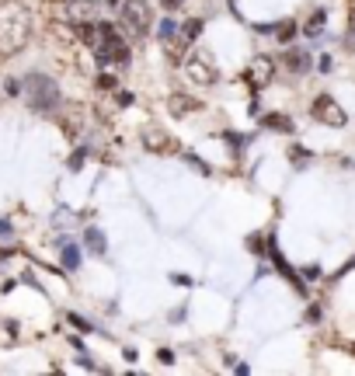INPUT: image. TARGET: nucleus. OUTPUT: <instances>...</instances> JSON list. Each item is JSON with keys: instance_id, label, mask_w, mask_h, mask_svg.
I'll list each match as a JSON object with an SVG mask.
<instances>
[{"instance_id": "obj_1", "label": "nucleus", "mask_w": 355, "mask_h": 376, "mask_svg": "<svg viewBox=\"0 0 355 376\" xmlns=\"http://www.w3.org/2000/svg\"><path fill=\"white\" fill-rule=\"evenodd\" d=\"M32 39V11L22 0H0V56H18Z\"/></svg>"}, {"instance_id": "obj_2", "label": "nucleus", "mask_w": 355, "mask_h": 376, "mask_svg": "<svg viewBox=\"0 0 355 376\" xmlns=\"http://www.w3.org/2000/svg\"><path fill=\"white\" fill-rule=\"evenodd\" d=\"M181 70H185V77H188L192 84H199V88H213L216 77H220L216 60H213V53H206V49H192V53L181 60Z\"/></svg>"}, {"instance_id": "obj_3", "label": "nucleus", "mask_w": 355, "mask_h": 376, "mask_svg": "<svg viewBox=\"0 0 355 376\" xmlns=\"http://www.w3.org/2000/svg\"><path fill=\"white\" fill-rule=\"evenodd\" d=\"M25 98H28V105H32L35 112H53V108L60 105V88L53 84V77L32 74V77L25 81Z\"/></svg>"}, {"instance_id": "obj_4", "label": "nucleus", "mask_w": 355, "mask_h": 376, "mask_svg": "<svg viewBox=\"0 0 355 376\" xmlns=\"http://www.w3.org/2000/svg\"><path fill=\"white\" fill-rule=\"evenodd\" d=\"M119 22L126 25V32H129V35L143 39V35H150L154 11H150L147 0H122V4H119Z\"/></svg>"}, {"instance_id": "obj_5", "label": "nucleus", "mask_w": 355, "mask_h": 376, "mask_svg": "<svg viewBox=\"0 0 355 376\" xmlns=\"http://www.w3.org/2000/svg\"><path fill=\"white\" fill-rule=\"evenodd\" d=\"M60 15H63L67 25L81 28V25L101 22V4H98V0H63V4H60Z\"/></svg>"}, {"instance_id": "obj_6", "label": "nucleus", "mask_w": 355, "mask_h": 376, "mask_svg": "<svg viewBox=\"0 0 355 376\" xmlns=\"http://www.w3.org/2000/svg\"><path fill=\"white\" fill-rule=\"evenodd\" d=\"M199 32H202V22H195V18H192V22H185V25L174 32V39L167 42V56H171L174 63H181V60L192 53L188 46L195 42V35H199Z\"/></svg>"}, {"instance_id": "obj_7", "label": "nucleus", "mask_w": 355, "mask_h": 376, "mask_svg": "<svg viewBox=\"0 0 355 376\" xmlns=\"http://www.w3.org/2000/svg\"><path fill=\"white\" fill-rule=\"evenodd\" d=\"M244 77H247V84H251L254 91H265V88L272 84V77H275V60H272V56H254V60L247 63Z\"/></svg>"}, {"instance_id": "obj_8", "label": "nucleus", "mask_w": 355, "mask_h": 376, "mask_svg": "<svg viewBox=\"0 0 355 376\" xmlns=\"http://www.w3.org/2000/svg\"><path fill=\"white\" fill-rule=\"evenodd\" d=\"M98 60L101 63H129V42L115 32V25H108V39H105Z\"/></svg>"}, {"instance_id": "obj_9", "label": "nucleus", "mask_w": 355, "mask_h": 376, "mask_svg": "<svg viewBox=\"0 0 355 376\" xmlns=\"http://www.w3.org/2000/svg\"><path fill=\"white\" fill-rule=\"evenodd\" d=\"M313 119L317 122H324V126H345V112H341V105L331 98V95H320L317 101H313Z\"/></svg>"}, {"instance_id": "obj_10", "label": "nucleus", "mask_w": 355, "mask_h": 376, "mask_svg": "<svg viewBox=\"0 0 355 376\" xmlns=\"http://www.w3.org/2000/svg\"><path fill=\"white\" fill-rule=\"evenodd\" d=\"M143 147H147L150 154H171V150H174V140H171L167 133H160V129H147V133H143Z\"/></svg>"}, {"instance_id": "obj_11", "label": "nucleus", "mask_w": 355, "mask_h": 376, "mask_svg": "<svg viewBox=\"0 0 355 376\" xmlns=\"http://www.w3.org/2000/svg\"><path fill=\"white\" fill-rule=\"evenodd\" d=\"M202 105L195 101V98H188V95H171L167 98V112L174 115V119H185V115H192V112H199Z\"/></svg>"}, {"instance_id": "obj_12", "label": "nucleus", "mask_w": 355, "mask_h": 376, "mask_svg": "<svg viewBox=\"0 0 355 376\" xmlns=\"http://www.w3.org/2000/svg\"><path fill=\"white\" fill-rule=\"evenodd\" d=\"M88 247H91L94 254H105V237H101V230H88Z\"/></svg>"}, {"instance_id": "obj_13", "label": "nucleus", "mask_w": 355, "mask_h": 376, "mask_svg": "<svg viewBox=\"0 0 355 376\" xmlns=\"http://www.w3.org/2000/svg\"><path fill=\"white\" fill-rule=\"evenodd\" d=\"M174 32H178V25H174L171 18H164V22H160V28H157L160 42H171V39H174Z\"/></svg>"}, {"instance_id": "obj_14", "label": "nucleus", "mask_w": 355, "mask_h": 376, "mask_svg": "<svg viewBox=\"0 0 355 376\" xmlns=\"http://www.w3.org/2000/svg\"><path fill=\"white\" fill-rule=\"evenodd\" d=\"M77 261H81L77 247H74V244H63V265H67V268H77Z\"/></svg>"}, {"instance_id": "obj_15", "label": "nucleus", "mask_w": 355, "mask_h": 376, "mask_svg": "<svg viewBox=\"0 0 355 376\" xmlns=\"http://www.w3.org/2000/svg\"><path fill=\"white\" fill-rule=\"evenodd\" d=\"M320 28H324V11H313V18L306 25V35H320Z\"/></svg>"}, {"instance_id": "obj_16", "label": "nucleus", "mask_w": 355, "mask_h": 376, "mask_svg": "<svg viewBox=\"0 0 355 376\" xmlns=\"http://www.w3.org/2000/svg\"><path fill=\"white\" fill-rule=\"evenodd\" d=\"M265 126H268V129H289V119H282V115H268Z\"/></svg>"}, {"instance_id": "obj_17", "label": "nucleus", "mask_w": 355, "mask_h": 376, "mask_svg": "<svg viewBox=\"0 0 355 376\" xmlns=\"http://www.w3.org/2000/svg\"><path fill=\"white\" fill-rule=\"evenodd\" d=\"M98 84H101V88H108V91H112V88H115V84H119V81H115V77H112V74H101V81H98Z\"/></svg>"}, {"instance_id": "obj_18", "label": "nucleus", "mask_w": 355, "mask_h": 376, "mask_svg": "<svg viewBox=\"0 0 355 376\" xmlns=\"http://www.w3.org/2000/svg\"><path fill=\"white\" fill-rule=\"evenodd\" d=\"M292 32H296V28H292V25H282V28H279V39H282V42H286V39H292Z\"/></svg>"}, {"instance_id": "obj_19", "label": "nucleus", "mask_w": 355, "mask_h": 376, "mask_svg": "<svg viewBox=\"0 0 355 376\" xmlns=\"http://www.w3.org/2000/svg\"><path fill=\"white\" fill-rule=\"evenodd\" d=\"M348 49H355V18H352V28H348Z\"/></svg>"}, {"instance_id": "obj_20", "label": "nucleus", "mask_w": 355, "mask_h": 376, "mask_svg": "<svg viewBox=\"0 0 355 376\" xmlns=\"http://www.w3.org/2000/svg\"><path fill=\"white\" fill-rule=\"evenodd\" d=\"M164 4H167V8H181V4H185V0H164Z\"/></svg>"}]
</instances>
